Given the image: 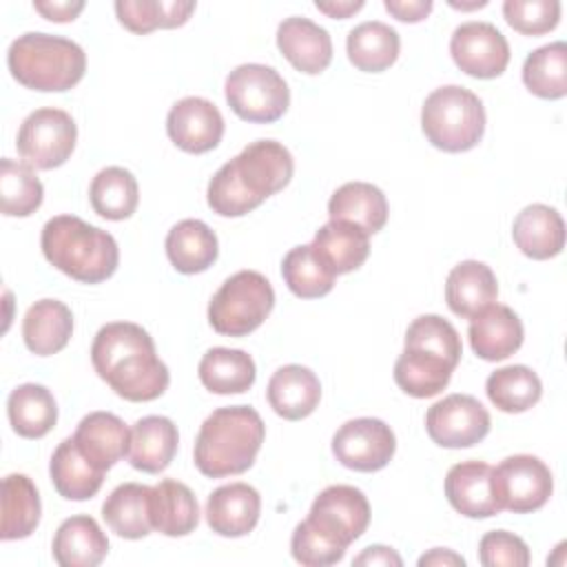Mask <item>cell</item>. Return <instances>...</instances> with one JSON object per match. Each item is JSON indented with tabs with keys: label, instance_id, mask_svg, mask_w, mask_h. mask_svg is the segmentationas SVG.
Returning <instances> with one entry per match:
<instances>
[{
	"label": "cell",
	"instance_id": "cell-17",
	"mask_svg": "<svg viewBox=\"0 0 567 567\" xmlns=\"http://www.w3.org/2000/svg\"><path fill=\"white\" fill-rule=\"evenodd\" d=\"M261 514V496L248 483H228L210 492L206 501L208 527L226 538H239L255 529Z\"/></svg>",
	"mask_w": 567,
	"mask_h": 567
},
{
	"label": "cell",
	"instance_id": "cell-43",
	"mask_svg": "<svg viewBox=\"0 0 567 567\" xmlns=\"http://www.w3.org/2000/svg\"><path fill=\"white\" fill-rule=\"evenodd\" d=\"M44 188L33 168L24 162L2 157L0 162V202L7 217H27L42 204Z\"/></svg>",
	"mask_w": 567,
	"mask_h": 567
},
{
	"label": "cell",
	"instance_id": "cell-3",
	"mask_svg": "<svg viewBox=\"0 0 567 567\" xmlns=\"http://www.w3.org/2000/svg\"><path fill=\"white\" fill-rule=\"evenodd\" d=\"M266 425L250 405L217 408L202 423L193 458L208 478H224L246 472L264 443Z\"/></svg>",
	"mask_w": 567,
	"mask_h": 567
},
{
	"label": "cell",
	"instance_id": "cell-26",
	"mask_svg": "<svg viewBox=\"0 0 567 567\" xmlns=\"http://www.w3.org/2000/svg\"><path fill=\"white\" fill-rule=\"evenodd\" d=\"M151 525L164 536H186L199 523V505L188 485L164 478L151 487L148 494Z\"/></svg>",
	"mask_w": 567,
	"mask_h": 567
},
{
	"label": "cell",
	"instance_id": "cell-22",
	"mask_svg": "<svg viewBox=\"0 0 567 567\" xmlns=\"http://www.w3.org/2000/svg\"><path fill=\"white\" fill-rule=\"evenodd\" d=\"M496 297L498 281L487 264L467 259L450 270L445 281V301L454 315L474 319L478 312L496 303Z\"/></svg>",
	"mask_w": 567,
	"mask_h": 567
},
{
	"label": "cell",
	"instance_id": "cell-23",
	"mask_svg": "<svg viewBox=\"0 0 567 567\" xmlns=\"http://www.w3.org/2000/svg\"><path fill=\"white\" fill-rule=\"evenodd\" d=\"M270 408L286 421H299L315 412L321 399L317 374L299 363L281 365L268 381L266 390Z\"/></svg>",
	"mask_w": 567,
	"mask_h": 567
},
{
	"label": "cell",
	"instance_id": "cell-47",
	"mask_svg": "<svg viewBox=\"0 0 567 567\" xmlns=\"http://www.w3.org/2000/svg\"><path fill=\"white\" fill-rule=\"evenodd\" d=\"M478 560L485 567H527L529 547L520 536L505 529H494L481 538Z\"/></svg>",
	"mask_w": 567,
	"mask_h": 567
},
{
	"label": "cell",
	"instance_id": "cell-18",
	"mask_svg": "<svg viewBox=\"0 0 567 567\" xmlns=\"http://www.w3.org/2000/svg\"><path fill=\"white\" fill-rule=\"evenodd\" d=\"M277 47L301 73L317 75L332 62L330 33L303 16H290L277 27Z\"/></svg>",
	"mask_w": 567,
	"mask_h": 567
},
{
	"label": "cell",
	"instance_id": "cell-4",
	"mask_svg": "<svg viewBox=\"0 0 567 567\" xmlns=\"http://www.w3.org/2000/svg\"><path fill=\"white\" fill-rule=\"evenodd\" d=\"M40 246L47 261L82 284L109 279L120 264L117 241L111 233L75 215H55L42 226Z\"/></svg>",
	"mask_w": 567,
	"mask_h": 567
},
{
	"label": "cell",
	"instance_id": "cell-12",
	"mask_svg": "<svg viewBox=\"0 0 567 567\" xmlns=\"http://www.w3.org/2000/svg\"><path fill=\"white\" fill-rule=\"evenodd\" d=\"M492 419L483 403L470 394H450L425 414V430L430 439L450 450L472 447L489 432Z\"/></svg>",
	"mask_w": 567,
	"mask_h": 567
},
{
	"label": "cell",
	"instance_id": "cell-8",
	"mask_svg": "<svg viewBox=\"0 0 567 567\" xmlns=\"http://www.w3.org/2000/svg\"><path fill=\"white\" fill-rule=\"evenodd\" d=\"M224 91L233 113L255 124L277 122L290 104L286 80L272 66L257 62L235 66L226 78Z\"/></svg>",
	"mask_w": 567,
	"mask_h": 567
},
{
	"label": "cell",
	"instance_id": "cell-32",
	"mask_svg": "<svg viewBox=\"0 0 567 567\" xmlns=\"http://www.w3.org/2000/svg\"><path fill=\"white\" fill-rule=\"evenodd\" d=\"M7 414L13 432L22 439H42L58 421V403L40 383H22L7 399Z\"/></svg>",
	"mask_w": 567,
	"mask_h": 567
},
{
	"label": "cell",
	"instance_id": "cell-33",
	"mask_svg": "<svg viewBox=\"0 0 567 567\" xmlns=\"http://www.w3.org/2000/svg\"><path fill=\"white\" fill-rule=\"evenodd\" d=\"M401 38L396 29L385 22L368 20L350 29L346 40L348 60L365 73H381L399 58Z\"/></svg>",
	"mask_w": 567,
	"mask_h": 567
},
{
	"label": "cell",
	"instance_id": "cell-5",
	"mask_svg": "<svg viewBox=\"0 0 567 567\" xmlns=\"http://www.w3.org/2000/svg\"><path fill=\"white\" fill-rule=\"evenodd\" d=\"M7 64L22 86L60 93L84 78L86 53L69 38L29 31L11 42Z\"/></svg>",
	"mask_w": 567,
	"mask_h": 567
},
{
	"label": "cell",
	"instance_id": "cell-24",
	"mask_svg": "<svg viewBox=\"0 0 567 567\" xmlns=\"http://www.w3.org/2000/svg\"><path fill=\"white\" fill-rule=\"evenodd\" d=\"M49 474L58 494L66 501L93 498L104 483V470L80 450L73 436L60 441L55 447L49 463Z\"/></svg>",
	"mask_w": 567,
	"mask_h": 567
},
{
	"label": "cell",
	"instance_id": "cell-44",
	"mask_svg": "<svg viewBox=\"0 0 567 567\" xmlns=\"http://www.w3.org/2000/svg\"><path fill=\"white\" fill-rule=\"evenodd\" d=\"M405 348L423 350L450 361L454 368L461 361L463 346L456 328L439 315H421L405 330Z\"/></svg>",
	"mask_w": 567,
	"mask_h": 567
},
{
	"label": "cell",
	"instance_id": "cell-38",
	"mask_svg": "<svg viewBox=\"0 0 567 567\" xmlns=\"http://www.w3.org/2000/svg\"><path fill=\"white\" fill-rule=\"evenodd\" d=\"M89 199L100 217L111 221L128 219L140 202L137 179L128 168L106 166L93 177Z\"/></svg>",
	"mask_w": 567,
	"mask_h": 567
},
{
	"label": "cell",
	"instance_id": "cell-40",
	"mask_svg": "<svg viewBox=\"0 0 567 567\" xmlns=\"http://www.w3.org/2000/svg\"><path fill=\"white\" fill-rule=\"evenodd\" d=\"M525 86L543 100L567 95V44L563 40L534 49L523 64Z\"/></svg>",
	"mask_w": 567,
	"mask_h": 567
},
{
	"label": "cell",
	"instance_id": "cell-27",
	"mask_svg": "<svg viewBox=\"0 0 567 567\" xmlns=\"http://www.w3.org/2000/svg\"><path fill=\"white\" fill-rule=\"evenodd\" d=\"M328 215L332 221H346L365 235H374L388 221V199L374 184L348 182L332 193Z\"/></svg>",
	"mask_w": 567,
	"mask_h": 567
},
{
	"label": "cell",
	"instance_id": "cell-10",
	"mask_svg": "<svg viewBox=\"0 0 567 567\" xmlns=\"http://www.w3.org/2000/svg\"><path fill=\"white\" fill-rule=\"evenodd\" d=\"M494 489L501 509L529 514L549 501L554 478L538 456L514 454L494 467Z\"/></svg>",
	"mask_w": 567,
	"mask_h": 567
},
{
	"label": "cell",
	"instance_id": "cell-39",
	"mask_svg": "<svg viewBox=\"0 0 567 567\" xmlns=\"http://www.w3.org/2000/svg\"><path fill=\"white\" fill-rule=\"evenodd\" d=\"M485 392L501 412L518 414L540 401L543 383L527 365H505L487 377Z\"/></svg>",
	"mask_w": 567,
	"mask_h": 567
},
{
	"label": "cell",
	"instance_id": "cell-41",
	"mask_svg": "<svg viewBox=\"0 0 567 567\" xmlns=\"http://www.w3.org/2000/svg\"><path fill=\"white\" fill-rule=\"evenodd\" d=\"M193 11H195V2H184V0H117L115 2V13L120 24L140 35L151 33L155 29L182 27Z\"/></svg>",
	"mask_w": 567,
	"mask_h": 567
},
{
	"label": "cell",
	"instance_id": "cell-9",
	"mask_svg": "<svg viewBox=\"0 0 567 567\" xmlns=\"http://www.w3.org/2000/svg\"><path fill=\"white\" fill-rule=\"evenodd\" d=\"M78 140V126L73 117L53 106L35 109L24 117V122L18 128L16 148L24 164L40 171H51L62 166Z\"/></svg>",
	"mask_w": 567,
	"mask_h": 567
},
{
	"label": "cell",
	"instance_id": "cell-30",
	"mask_svg": "<svg viewBox=\"0 0 567 567\" xmlns=\"http://www.w3.org/2000/svg\"><path fill=\"white\" fill-rule=\"evenodd\" d=\"M166 255L177 272L195 275L208 270L217 255V235L202 219H182L166 235Z\"/></svg>",
	"mask_w": 567,
	"mask_h": 567
},
{
	"label": "cell",
	"instance_id": "cell-25",
	"mask_svg": "<svg viewBox=\"0 0 567 567\" xmlns=\"http://www.w3.org/2000/svg\"><path fill=\"white\" fill-rule=\"evenodd\" d=\"M51 551L60 567H95L109 554V538L95 518L78 514L62 520Z\"/></svg>",
	"mask_w": 567,
	"mask_h": 567
},
{
	"label": "cell",
	"instance_id": "cell-31",
	"mask_svg": "<svg viewBox=\"0 0 567 567\" xmlns=\"http://www.w3.org/2000/svg\"><path fill=\"white\" fill-rule=\"evenodd\" d=\"M370 235L346 221L323 224L312 239V250L334 272L346 275L357 270L370 255Z\"/></svg>",
	"mask_w": 567,
	"mask_h": 567
},
{
	"label": "cell",
	"instance_id": "cell-1",
	"mask_svg": "<svg viewBox=\"0 0 567 567\" xmlns=\"http://www.w3.org/2000/svg\"><path fill=\"white\" fill-rule=\"evenodd\" d=\"M91 361L97 377L126 401H153L166 392L171 381L151 334L131 321L102 326L91 346Z\"/></svg>",
	"mask_w": 567,
	"mask_h": 567
},
{
	"label": "cell",
	"instance_id": "cell-14",
	"mask_svg": "<svg viewBox=\"0 0 567 567\" xmlns=\"http://www.w3.org/2000/svg\"><path fill=\"white\" fill-rule=\"evenodd\" d=\"M450 53L463 73L481 80L498 78L509 64L505 35L492 22L481 20H470L454 29Z\"/></svg>",
	"mask_w": 567,
	"mask_h": 567
},
{
	"label": "cell",
	"instance_id": "cell-15",
	"mask_svg": "<svg viewBox=\"0 0 567 567\" xmlns=\"http://www.w3.org/2000/svg\"><path fill=\"white\" fill-rule=\"evenodd\" d=\"M166 133L171 142L186 153H208L221 142L224 117L210 100L188 95L171 106Z\"/></svg>",
	"mask_w": 567,
	"mask_h": 567
},
{
	"label": "cell",
	"instance_id": "cell-48",
	"mask_svg": "<svg viewBox=\"0 0 567 567\" xmlns=\"http://www.w3.org/2000/svg\"><path fill=\"white\" fill-rule=\"evenodd\" d=\"M33 9L51 22H71L84 9V2L82 0H73V2L71 0H62V2H58V0H49V2L35 0Z\"/></svg>",
	"mask_w": 567,
	"mask_h": 567
},
{
	"label": "cell",
	"instance_id": "cell-20",
	"mask_svg": "<svg viewBox=\"0 0 567 567\" xmlns=\"http://www.w3.org/2000/svg\"><path fill=\"white\" fill-rule=\"evenodd\" d=\"M177 443V425L168 416L148 414L133 423L126 458L140 472L159 474L171 465Z\"/></svg>",
	"mask_w": 567,
	"mask_h": 567
},
{
	"label": "cell",
	"instance_id": "cell-34",
	"mask_svg": "<svg viewBox=\"0 0 567 567\" xmlns=\"http://www.w3.org/2000/svg\"><path fill=\"white\" fill-rule=\"evenodd\" d=\"M199 381L215 394H241L252 388L257 368L248 352L237 348H210L197 368Z\"/></svg>",
	"mask_w": 567,
	"mask_h": 567
},
{
	"label": "cell",
	"instance_id": "cell-35",
	"mask_svg": "<svg viewBox=\"0 0 567 567\" xmlns=\"http://www.w3.org/2000/svg\"><path fill=\"white\" fill-rule=\"evenodd\" d=\"M42 505L33 481L27 474H7L2 481V540L27 538L40 523Z\"/></svg>",
	"mask_w": 567,
	"mask_h": 567
},
{
	"label": "cell",
	"instance_id": "cell-2",
	"mask_svg": "<svg viewBox=\"0 0 567 567\" xmlns=\"http://www.w3.org/2000/svg\"><path fill=\"white\" fill-rule=\"evenodd\" d=\"M292 173L295 162L284 144L275 140L250 142L210 177L208 206L221 217H241L288 186Z\"/></svg>",
	"mask_w": 567,
	"mask_h": 567
},
{
	"label": "cell",
	"instance_id": "cell-53",
	"mask_svg": "<svg viewBox=\"0 0 567 567\" xmlns=\"http://www.w3.org/2000/svg\"><path fill=\"white\" fill-rule=\"evenodd\" d=\"M450 4H452V7H456V9H476V7H485L487 2H485V0H476V2H470V4H458V2L450 0Z\"/></svg>",
	"mask_w": 567,
	"mask_h": 567
},
{
	"label": "cell",
	"instance_id": "cell-19",
	"mask_svg": "<svg viewBox=\"0 0 567 567\" xmlns=\"http://www.w3.org/2000/svg\"><path fill=\"white\" fill-rule=\"evenodd\" d=\"M470 346L483 361H503L523 346V321L503 303H492L478 312L467 328Z\"/></svg>",
	"mask_w": 567,
	"mask_h": 567
},
{
	"label": "cell",
	"instance_id": "cell-11",
	"mask_svg": "<svg viewBox=\"0 0 567 567\" xmlns=\"http://www.w3.org/2000/svg\"><path fill=\"white\" fill-rule=\"evenodd\" d=\"M396 450V436L392 427L372 416L346 421L332 436L334 458L354 472L383 470Z\"/></svg>",
	"mask_w": 567,
	"mask_h": 567
},
{
	"label": "cell",
	"instance_id": "cell-45",
	"mask_svg": "<svg viewBox=\"0 0 567 567\" xmlns=\"http://www.w3.org/2000/svg\"><path fill=\"white\" fill-rule=\"evenodd\" d=\"M505 22L523 35H543L556 29L560 20L558 0H505Z\"/></svg>",
	"mask_w": 567,
	"mask_h": 567
},
{
	"label": "cell",
	"instance_id": "cell-29",
	"mask_svg": "<svg viewBox=\"0 0 567 567\" xmlns=\"http://www.w3.org/2000/svg\"><path fill=\"white\" fill-rule=\"evenodd\" d=\"M73 439L80 450L106 472L122 456H126L131 430L111 412H91L78 423Z\"/></svg>",
	"mask_w": 567,
	"mask_h": 567
},
{
	"label": "cell",
	"instance_id": "cell-52",
	"mask_svg": "<svg viewBox=\"0 0 567 567\" xmlns=\"http://www.w3.org/2000/svg\"><path fill=\"white\" fill-rule=\"evenodd\" d=\"M425 565H436V567H445V565H465V558L463 556H458L456 551H452V549H445V547H434V549H430L427 554H423L421 558H419V567H425Z\"/></svg>",
	"mask_w": 567,
	"mask_h": 567
},
{
	"label": "cell",
	"instance_id": "cell-7",
	"mask_svg": "<svg viewBox=\"0 0 567 567\" xmlns=\"http://www.w3.org/2000/svg\"><path fill=\"white\" fill-rule=\"evenodd\" d=\"M275 306L270 281L257 270H239L228 277L208 303V321L215 332L246 337L257 330Z\"/></svg>",
	"mask_w": 567,
	"mask_h": 567
},
{
	"label": "cell",
	"instance_id": "cell-37",
	"mask_svg": "<svg viewBox=\"0 0 567 567\" xmlns=\"http://www.w3.org/2000/svg\"><path fill=\"white\" fill-rule=\"evenodd\" d=\"M452 372L454 365L450 361L414 348H405L394 363L396 385L414 399L436 396L447 388Z\"/></svg>",
	"mask_w": 567,
	"mask_h": 567
},
{
	"label": "cell",
	"instance_id": "cell-13",
	"mask_svg": "<svg viewBox=\"0 0 567 567\" xmlns=\"http://www.w3.org/2000/svg\"><path fill=\"white\" fill-rule=\"evenodd\" d=\"M308 520L348 549L370 525V503L359 487L330 485L312 501Z\"/></svg>",
	"mask_w": 567,
	"mask_h": 567
},
{
	"label": "cell",
	"instance_id": "cell-28",
	"mask_svg": "<svg viewBox=\"0 0 567 567\" xmlns=\"http://www.w3.org/2000/svg\"><path fill=\"white\" fill-rule=\"evenodd\" d=\"M73 334V315L58 299H40L29 306L22 319V337L27 348L38 357L60 352Z\"/></svg>",
	"mask_w": 567,
	"mask_h": 567
},
{
	"label": "cell",
	"instance_id": "cell-42",
	"mask_svg": "<svg viewBox=\"0 0 567 567\" xmlns=\"http://www.w3.org/2000/svg\"><path fill=\"white\" fill-rule=\"evenodd\" d=\"M281 275L292 295L301 299H317L332 290L334 272L319 259L310 244L295 246L281 261Z\"/></svg>",
	"mask_w": 567,
	"mask_h": 567
},
{
	"label": "cell",
	"instance_id": "cell-36",
	"mask_svg": "<svg viewBox=\"0 0 567 567\" xmlns=\"http://www.w3.org/2000/svg\"><path fill=\"white\" fill-rule=\"evenodd\" d=\"M148 494L151 487L142 483H122L117 485L102 505V518L122 538L137 540L151 534V514H148Z\"/></svg>",
	"mask_w": 567,
	"mask_h": 567
},
{
	"label": "cell",
	"instance_id": "cell-51",
	"mask_svg": "<svg viewBox=\"0 0 567 567\" xmlns=\"http://www.w3.org/2000/svg\"><path fill=\"white\" fill-rule=\"evenodd\" d=\"M315 7H317L319 11H323L326 16H330V18L346 20V18H350L352 13H357L359 9H363V0H328V2L317 0Z\"/></svg>",
	"mask_w": 567,
	"mask_h": 567
},
{
	"label": "cell",
	"instance_id": "cell-50",
	"mask_svg": "<svg viewBox=\"0 0 567 567\" xmlns=\"http://www.w3.org/2000/svg\"><path fill=\"white\" fill-rule=\"evenodd\" d=\"M352 565H370V567H374V565H394V567H401L403 560H401V556H399L392 547H385V545H370V547H365V549L352 560Z\"/></svg>",
	"mask_w": 567,
	"mask_h": 567
},
{
	"label": "cell",
	"instance_id": "cell-16",
	"mask_svg": "<svg viewBox=\"0 0 567 567\" xmlns=\"http://www.w3.org/2000/svg\"><path fill=\"white\" fill-rule=\"evenodd\" d=\"M445 496L467 518H489L501 512L494 489V467L483 461H461L447 470Z\"/></svg>",
	"mask_w": 567,
	"mask_h": 567
},
{
	"label": "cell",
	"instance_id": "cell-49",
	"mask_svg": "<svg viewBox=\"0 0 567 567\" xmlns=\"http://www.w3.org/2000/svg\"><path fill=\"white\" fill-rule=\"evenodd\" d=\"M383 4L401 22H421L432 11V0H385Z\"/></svg>",
	"mask_w": 567,
	"mask_h": 567
},
{
	"label": "cell",
	"instance_id": "cell-21",
	"mask_svg": "<svg viewBox=\"0 0 567 567\" xmlns=\"http://www.w3.org/2000/svg\"><path fill=\"white\" fill-rule=\"evenodd\" d=\"M512 239L525 257L538 261L551 259L565 246V221L556 208L547 204H529L516 215Z\"/></svg>",
	"mask_w": 567,
	"mask_h": 567
},
{
	"label": "cell",
	"instance_id": "cell-6",
	"mask_svg": "<svg viewBox=\"0 0 567 567\" xmlns=\"http://www.w3.org/2000/svg\"><path fill=\"white\" fill-rule=\"evenodd\" d=\"M421 128L427 142L445 153L470 151L485 133L483 102L465 86H439L423 102Z\"/></svg>",
	"mask_w": 567,
	"mask_h": 567
},
{
	"label": "cell",
	"instance_id": "cell-46",
	"mask_svg": "<svg viewBox=\"0 0 567 567\" xmlns=\"http://www.w3.org/2000/svg\"><path fill=\"white\" fill-rule=\"evenodd\" d=\"M290 551H292V558L306 567H328L343 558L346 547L328 538L306 518L292 532Z\"/></svg>",
	"mask_w": 567,
	"mask_h": 567
}]
</instances>
